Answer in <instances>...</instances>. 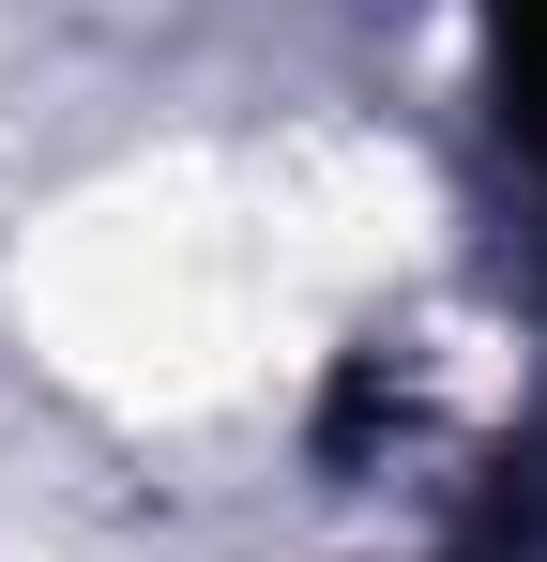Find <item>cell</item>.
I'll use <instances>...</instances> for the list:
<instances>
[{
	"instance_id": "6da1fadb",
	"label": "cell",
	"mask_w": 547,
	"mask_h": 562,
	"mask_svg": "<svg viewBox=\"0 0 547 562\" xmlns=\"http://www.w3.org/2000/svg\"><path fill=\"white\" fill-rule=\"evenodd\" d=\"M502 122L547 153V0H502Z\"/></svg>"
}]
</instances>
